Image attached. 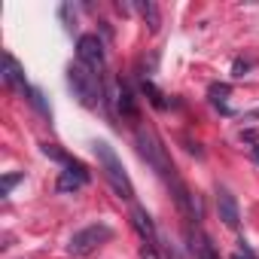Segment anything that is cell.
Masks as SVG:
<instances>
[{
	"label": "cell",
	"instance_id": "6da1fadb",
	"mask_svg": "<svg viewBox=\"0 0 259 259\" xmlns=\"http://www.w3.org/2000/svg\"><path fill=\"white\" fill-rule=\"evenodd\" d=\"M135 144H138V153L144 156V162L165 183H174L180 177L177 168H174V162H171V156H168V150H165V144L159 141V135L153 132V128H138V132H135Z\"/></svg>",
	"mask_w": 259,
	"mask_h": 259
},
{
	"label": "cell",
	"instance_id": "7a4b0ae2",
	"mask_svg": "<svg viewBox=\"0 0 259 259\" xmlns=\"http://www.w3.org/2000/svg\"><path fill=\"white\" fill-rule=\"evenodd\" d=\"M95 156H98V162H101V171H104L107 183L119 192V198H128V201H132V198H135V186H132V180H128V174H125L119 156L113 153V147L104 144V141H98V144H95Z\"/></svg>",
	"mask_w": 259,
	"mask_h": 259
},
{
	"label": "cell",
	"instance_id": "3957f363",
	"mask_svg": "<svg viewBox=\"0 0 259 259\" xmlns=\"http://www.w3.org/2000/svg\"><path fill=\"white\" fill-rule=\"evenodd\" d=\"M67 85L73 89V95L79 98V104L82 107H89V110H95L98 104H101V76L95 73V70H89L85 64H70L67 67Z\"/></svg>",
	"mask_w": 259,
	"mask_h": 259
},
{
	"label": "cell",
	"instance_id": "277c9868",
	"mask_svg": "<svg viewBox=\"0 0 259 259\" xmlns=\"http://www.w3.org/2000/svg\"><path fill=\"white\" fill-rule=\"evenodd\" d=\"M110 238H113V229H110L107 223H92V226L73 232L67 250H70V256H89V253H95L101 244H107Z\"/></svg>",
	"mask_w": 259,
	"mask_h": 259
},
{
	"label": "cell",
	"instance_id": "5b68a950",
	"mask_svg": "<svg viewBox=\"0 0 259 259\" xmlns=\"http://www.w3.org/2000/svg\"><path fill=\"white\" fill-rule=\"evenodd\" d=\"M76 61L85 64L89 70H95L101 76L104 64H107V55H104V43L98 40V34H82L79 43H76Z\"/></svg>",
	"mask_w": 259,
	"mask_h": 259
},
{
	"label": "cell",
	"instance_id": "8992f818",
	"mask_svg": "<svg viewBox=\"0 0 259 259\" xmlns=\"http://www.w3.org/2000/svg\"><path fill=\"white\" fill-rule=\"evenodd\" d=\"M217 213H220V220H223L226 229H238V223H241V210H238L235 195H232L226 186H217Z\"/></svg>",
	"mask_w": 259,
	"mask_h": 259
},
{
	"label": "cell",
	"instance_id": "52a82bcc",
	"mask_svg": "<svg viewBox=\"0 0 259 259\" xmlns=\"http://www.w3.org/2000/svg\"><path fill=\"white\" fill-rule=\"evenodd\" d=\"M89 183V171L76 162V159H70L67 165H64V171H61V177H58V192H76V189H82Z\"/></svg>",
	"mask_w": 259,
	"mask_h": 259
},
{
	"label": "cell",
	"instance_id": "ba28073f",
	"mask_svg": "<svg viewBox=\"0 0 259 259\" xmlns=\"http://www.w3.org/2000/svg\"><path fill=\"white\" fill-rule=\"evenodd\" d=\"M132 226L138 229V235L144 238V244H153V247L159 244V235H156V226H153V217H150V213H147L144 207H138V204L132 207Z\"/></svg>",
	"mask_w": 259,
	"mask_h": 259
},
{
	"label": "cell",
	"instance_id": "9c48e42d",
	"mask_svg": "<svg viewBox=\"0 0 259 259\" xmlns=\"http://www.w3.org/2000/svg\"><path fill=\"white\" fill-rule=\"evenodd\" d=\"M4 82L7 85H13V89H19L22 95H31V89H28V82H25V76H22V70H19V61H16V55H4Z\"/></svg>",
	"mask_w": 259,
	"mask_h": 259
},
{
	"label": "cell",
	"instance_id": "30bf717a",
	"mask_svg": "<svg viewBox=\"0 0 259 259\" xmlns=\"http://www.w3.org/2000/svg\"><path fill=\"white\" fill-rule=\"evenodd\" d=\"M116 104H119V113L125 119H138V101H135V95H132V89H128V85H119Z\"/></svg>",
	"mask_w": 259,
	"mask_h": 259
},
{
	"label": "cell",
	"instance_id": "8fae6325",
	"mask_svg": "<svg viewBox=\"0 0 259 259\" xmlns=\"http://www.w3.org/2000/svg\"><path fill=\"white\" fill-rule=\"evenodd\" d=\"M192 250H195V259H220L207 235H198V244H192Z\"/></svg>",
	"mask_w": 259,
	"mask_h": 259
},
{
	"label": "cell",
	"instance_id": "7c38bea8",
	"mask_svg": "<svg viewBox=\"0 0 259 259\" xmlns=\"http://www.w3.org/2000/svg\"><path fill=\"white\" fill-rule=\"evenodd\" d=\"M138 10H141V16L150 22V31L156 34L159 25H162V19H159V7H156V4H138Z\"/></svg>",
	"mask_w": 259,
	"mask_h": 259
},
{
	"label": "cell",
	"instance_id": "4fadbf2b",
	"mask_svg": "<svg viewBox=\"0 0 259 259\" xmlns=\"http://www.w3.org/2000/svg\"><path fill=\"white\" fill-rule=\"evenodd\" d=\"M144 92L150 95V101H153V107H159V110H165V101H162V95H159V92L153 89V82H147V79H144Z\"/></svg>",
	"mask_w": 259,
	"mask_h": 259
},
{
	"label": "cell",
	"instance_id": "5bb4252c",
	"mask_svg": "<svg viewBox=\"0 0 259 259\" xmlns=\"http://www.w3.org/2000/svg\"><path fill=\"white\" fill-rule=\"evenodd\" d=\"M19 180H25V174H7V177H4V186H0V195H10V189H13Z\"/></svg>",
	"mask_w": 259,
	"mask_h": 259
},
{
	"label": "cell",
	"instance_id": "9a60e30c",
	"mask_svg": "<svg viewBox=\"0 0 259 259\" xmlns=\"http://www.w3.org/2000/svg\"><path fill=\"white\" fill-rule=\"evenodd\" d=\"M241 70H247V61H235V76H244Z\"/></svg>",
	"mask_w": 259,
	"mask_h": 259
},
{
	"label": "cell",
	"instance_id": "2e32d148",
	"mask_svg": "<svg viewBox=\"0 0 259 259\" xmlns=\"http://www.w3.org/2000/svg\"><path fill=\"white\" fill-rule=\"evenodd\" d=\"M232 259H253V256H241V253H235V256H232Z\"/></svg>",
	"mask_w": 259,
	"mask_h": 259
}]
</instances>
